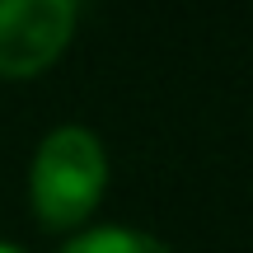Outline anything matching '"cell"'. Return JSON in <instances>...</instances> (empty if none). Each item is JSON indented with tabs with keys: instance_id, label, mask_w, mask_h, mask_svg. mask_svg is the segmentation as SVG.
<instances>
[{
	"instance_id": "obj_1",
	"label": "cell",
	"mask_w": 253,
	"mask_h": 253,
	"mask_svg": "<svg viewBox=\"0 0 253 253\" xmlns=\"http://www.w3.org/2000/svg\"><path fill=\"white\" fill-rule=\"evenodd\" d=\"M108 183V155L89 126H56L33 155L28 197L47 230H71L99 207Z\"/></svg>"
},
{
	"instance_id": "obj_2",
	"label": "cell",
	"mask_w": 253,
	"mask_h": 253,
	"mask_svg": "<svg viewBox=\"0 0 253 253\" xmlns=\"http://www.w3.org/2000/svg\"><path fill=\"white\" fill-rule=\"evenodd\" d=\"M80 9L71 0H0V75L28 80L71 42Z\"/></svg>"
},
{
	"instance_id": "obj_3",
	"label": "cell",
	"mask_w": 253,
	"mask_h": 253,
	"mask_svg": "<svg viewBox=\"0 0 253 253\" xmlns=\"http://www.w3.org/2000/svg\"><path fill=\"white\" fill-rule=\"evenodd\" d=\"M61 253H173V249L141 230H89V235L71 239Z\"/></svg>"
},
{
	"instance_id": "obj_4",
	"label": "cell",
	"mask_w": 253,
	"mask_h": 253,
	"mask_svg": "<svg viewBox=\"0 0 253 253\" xmlns=\"http://www.w3.org/2000/svg\"><path fill=\"white\" fill-rule=\"evenodd\" d=\"M0 253H24V249H14V244H0Z\"/></svg>"
}]
</instances>
